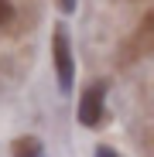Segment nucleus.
I'll return each instance as SVG.
<instances>
[{"label":"nucleus","instance_id":"7","mask_svg":"<svg viewBox=\"0 0 154 157\" xmlns=\"http://www.w3.org/2000/svg\"><path fill=\"white\" fill-rule=\"evenodd\" d=\"M41 157H45V154H41Z\"/></svg>","mask_w":154,"mask_h":157},{"label":"nucleus","instance_id":"4","mask_svg":"<svg viewBox=\"0 0 154 157\" xmlns=\"http://www.w3.org/2000/svg\"><path fill=\"white\" fill-rule=\"evenodd\" d=\"M58 7H62V14H72L75 10V0H58Z\"/></svg>","mask_w":154,"mask_h":157},{"label":"nucleus","instance_id":"2","mask_svg":"<svg viewBox=\"0 0 154 157\" xmlns=\"http://www.w3.org/2000/svg\"><path fill=\"white\" fill-rule=\"evenodd\" d=\"M103 99H106V89L103 86H89L79 99V123L82 126H99L103 120Z\"/></svg>","mask_w":154,"mask_h":157},{"label":"nucleus","instance_id":"1","mask_svg":"<svg viewBox=\"0 0 154 157\" xmlns=\"http://www.w3.org/2000/svg\"><path fill=\"white\" fill-rule=\"evenodd\" d=\"M51 51H55L58 89L69 92V89H72V78H75V62H72V44H69V38H65L62 28H55V34H51Z\"/></svg>","mask_w":154,"mask_h":157},{"label":"nucleus","instance_id":"5","mask_svg":"<svg viewBox=\"0 0 154 157\" xmlns=\"http://www.w3.org/2000/svg\"><path fill=\"white\" fill-rule=\"evenodd\" d=\"M96 157H120V154H116L113 147H99V150H96Z\"/></svg>","mask_w":154,"mask_h":157},{"label":"nucleus","instance_id":"6","mask_svg":"<svg viewBox=\"0 0 154 157\" xmlns=\"http://www.w3.org/2000/svg\"><path fill=\"white\" fill-rule=\"evenodd\" d=\"M7 14H10V4H7V0H0V24L7 21Z\"/></svg>","mask_w":154,"mask_h":157},{"label":"nucleus","instance_id":"3","mask_svg":"<svg viewBox=\"0 0 154 157\" xmlns=\"http://www.w3.org/2000/svg\"><path fill=\"white\" fill-rule=\"evenodd\" d=\"M14 157H41V144L34 137H24L14 144Z\"/></svg>","mask_w":154,"mask_h":157}]
</instances>
